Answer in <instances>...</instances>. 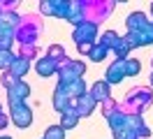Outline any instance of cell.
Returning a JSON list of instances; mask_svg holds the SVG:
<instances>
[{
  "label": "cell",
  "mask_w": 153,
  "mask_h": 139,
  "mask_svg": "<svg viewBox=\"0 0 153 139\" xmlns=\"http://www.w3.org/2000/svg\"><path fill=\"white\" fill-rule=\"evenodd\" d=\"M86 72V65L81 60H65V63L58 65V74H60V81L58 83H70L81 79V74Z\"/></svg>",
  "instance_id": "cell-1"
},
{
  "label": "cell",
  "mask_w": 153,
  "mask_h": 139,
  "mask_svg": "<svg viewBox=\"0 0 153 139\" xmlns=\"http://www.w3.org/2000/svg\"><path fill=\"white\" fill-rule=\"evenodd\" d=\"M95 35H97V26L91 23V21H81L74 26V33H72V39L79 44H93L95 42Z\"/></svg>",
  "instance_id": "cell-2"
},
{
  "label": "cell",
  "mask_w": 153,
  "mask_h": 139,
  "mask_svg": "<svg viewBox=\"0 0 153 139\" xmlns=\"http://www.w3.org/2000/svg\"><path fill=\"white\" fill-rule=\"evenodd\" d=\"M153 100V95L149 88H132L130 91V95H128V104H130V109L128 114H139L142 111V107H149Z\"/></svg>",
  "instance_id": "cell-3"
},
{
  "label": "cell",
  "mask_w": 153,
  "mask_h": 139,
  "mask_svg": "<svg viewBox=\"0 0 153 139\" xmlns=\"http://www.w3.org/2000/svg\"><path fill=\"white\" fill-rule=\"evenodd\" d=\"M10 109H12V123H14L16 128H30V123H33V111H30V107L26 102H23V104H14Z\"/></svg>",
  "instance_id": "cell-4"
},
{
  "label": "cell",
  "mask_w": 153,
  "mask_h": 139,
  "mask_svg": "<svg viewBox=\"0 0 153 139\" xmlns=\"http://www.w3.org/2000/svg\"><path fill=\"white\" fill-rule=\"evenodd\" d=\"M28 95H30V86L23 81V79H21V81H16L12 88H7V100H10V107H14V104H23Z\"/></svg>",
  "instance_id": "cell-5"
},
{
  "label": "cell",
  "mask_w": 153,
  "mask_h": 139,
  "mask_svg": "<svg viewBox=\"0 0 153 139\" xmlns=\"http://www.w3.org/2000/svg\"><path fill=\"white\" fill-rule=\"evenodd\" d=\"M72 102H74V111H76V116H79V118L91 116L93 109H95V104H97V102L91 97V93H84V95H79V97L72 100Z\"/></svg>",
  "instance_id": "cell-6"
},
{
  "label": "cell",
  "mask_w": 153,
  "mask_h": 139,
  "mask_svg": "<svg viewBox=\"0 0 153 139\" xmlns=\"http://www.w3.org/2000/svg\"><path fill=\"white\" fill-rule=\"evenodd\" d=\"M125 60H118L116 58L114 63L109 65V70H107V77H105V81L111 86V83H118V81H123V77H125Z\"/></svg>",
  "instance_id": "cell-7"
},
{
  "label": "cell",
  "mask_w": 153,
  "mask_h": 139,
  "mask_svg": "<svg viewBox=\"0 0 153 139\" xmlns=\"http://www.w3.org/2000/svg\"><path fill=\"white\" fill-rule=\"evenodd\" d=\"M88 93H91V97H93L95 102H105V100L111 97V86H109L107 81H95L93 88H91Z\"/></svg>",
  "instance_id": "cell-8"
},
{
  "label": "cell",
  "mask_w": 153,
  "mask_h": 139,
  "mask_svg": "<svg viewBox=\"0 0 153 139\" xmlns=\"http://www.w3.org/2000/svg\"><path fill=\"white\" fill-rule=\"evenodd\" d=\"M35 70H37L39 77H51V74H58V63H53L49 56H42L35 63Z\"/></svg>",
  "instance_id": "cell-9"
},
{
  "label": "cell",
  "mask_w": 153,
  "mask_h": 139,
  "mask_svg": "<svg viewBox=\"0 0 153 139\" xmlns=\"http://www.w3.org/2000/svg\"><path fill=\"white\" fill-rule=\"evenodd\" d=\"M146 23H149V19H146L144 12H132V14L128 16V33H137V30H142Z\"/></svg>",
  "instance_id": "cell-10"
},
{
  "label": "cell",
  "mask_w": 153,
  "mask_h": 139,
  "mask_svg": "<svg viewBox=\"0 0 153 139\" xmlns=\"http://www.w3.org/2000/svg\"><path fill=\"white\" fill-rule=\"evenodd\" d=\"M76 123H79V116H76L74 107H70V109H65L60 114V128L63 130H74Z\"/></svg>",
  "instance_id": "cell-11"
},
{
  "label": "cell",
  "mask_w": 153,
  "mask_h": 139,
  "mask_svg": "<svg viewBox=\"0 0 153 139\" xmlns=\"http://www.w3.org/2000/svg\"><path fill=\"white\" fill-rule=\"evenodd\" d=\"M28 67H30V60H26V58H21V56H16V60L10 65V72L16 77V79H21L23 74L28 72Z\"/></svg>",
  "instance_id": "cell-12"
},
{
  "label": "cell",
  "mask_w": 153,
  "mask_h": 139,
  "mask_svg": "<svg viewBox=\"0 0 153 139\" xmlns=\"http://www.w3.org/2000/svg\"><path fill=\"white\" fill-rule=\"evenodd\" d=\"M53 107H56V111H60V114H63L65 109H70V107H72V100H70V97H67L60 88H56V93H53Z\"/></svg>",
  "instance_id": "cell-13"
},
{
  "label": "cell",
  "mask_w": 153,
  "mask_h": 139,
  "mask_svg": "<svg viewBox=\"0 0 153 139\" xmlns=\"http://www.w3.org/2000/svg\"><path fill=\"white\" fill-rule=\"evenodd\" d=\"M118 42H121V37L116 35L114 30H105V35L100 37V42H97V44H102L105 49H109V51H114Z\"/></svg>",
  "instance_id": "cell-14"
},
{
  "label": "cell",
  "mask_w": 153,
  "mask_h": 139,
  "mask_svg": "<svg viewBox=\"0 0 153 139\" xmlns=\"http://www.w3.org/2000/svg\"><path fill=\"white\" fill-rule=\"evenodd\" d=\"M47 56L53 60V63H58V65L65 63V49H63L60 44H51V46L47 49Z\"/></svg>",
  "instance_id": "cell-15"
},
{
  "label": "cell",
  "mask_w": 153,
  "mask_h": 139,
  "mask_svg": "<svg viewBox=\"0 0 153 139\" xmlns=\"http://www.w3.org/2000/svg\"><path fill=\"white\" fill-rule=\"evenodd\" d=\"M107 54H109V49H105L102 44H93V49L88 51V58L93 60V63H100V60H105Z\"/></svg>",
  "instance_id": "cell-16"
},
{
  "label": "cell",
  "mask_w": 153,
  "mask_h": 139,
  "mask_svg": "<svg viewBox=\"0 0 153 139\" xmlns=\"http://www.w3.org/2000/svg\"><path fill=\"white\" fill-rule=\"evenodd\" d=\"M125 77H134V74L142 72V63L137 58H125Z\"/></svg>",
  "instance_id": "cell-17"
},
{
  "label": "cell",
  "mask_w": 153,
  "mask_h": 139,
  "mask_svg": "<svg viewBox=\"0 0 153 139\" xmlns=\"http://www.w3.org/2000/svg\"><path fill=\"white\" fill-rule=\"evenodd\" d=\"M44 139H65V130L60 125H51L44 130Z\"/></svg>",
  "instance_id": "cell-18"
},
{
  "label": "cell",
  "mask_w": 153,
  "mask_h": 139,
  "mask_svg": "<svg viewBox=\"0 0 153 139\" xmlns=\"http://www.w3.org/2000/svg\"><path fill=\"white\" fill-rule=\"evenodd\" d=\"M16 60V56L12 51H0V70H10V65Z\"/></svg>",
  "instance_id": "cell-19"
},
{
  "label": "cell",
  "mask_w": 153,
  "mask_h": 139,
  "mask_svg": "<svg viewBox=\"0 0 153 139\" xmlns=\"http://www.w3.org/2000/svg\"><path fill=\"white\" fill-rule=\"evenodd\" d=\"M35 54H37V46L35 44H21V58L30 60V58H35Z\"/></svg>",
  "instance_id": "cell-20"
},
{
  "label": "cell",
  "mask_w": 153,
  "mask_h": 139,
  "mask_svg": "<svg viewBox=\"0 0 153 139\" xmlns=\"http://www.w3.org/2000/svg\"><path fill=\"white\" fill-rule=\"evenodd\" d=\"M16 81H21V79H16V77H14V74H12L10 70H5L2 79H0V83H2V86H7V88H12V86H14Z\"/></svg>",
  "instance_id": "cell-21"
},
{
  "label": "cell",
  "mask_w": 153,
  "mask_h": 139,
  "mask_svg": "<svg viewBox=\"0 0 153 139\" xmlns=\"http://www.w3.org/2000/svg\"><path fill=\"white\" fill-rule=\"evenodd\" d=\"M39 12L51 16V14H53V2H42V5H39Z\"/></svg>",
  "instance_id": "cell-22"
},
{
  "label": "cell",
  "mask_w": 153,
  "mask_h": 139,
  "mask_svg": "<svg viewBox=\"0 0 153 139\" xmlns=\"http://www.w3.org/2000/svg\"><path fill=\"white\" fill-rule=\"evenodd\" d=\"M76 49H79V54H86V56H88V51L93 49V44H79Z\"/></svg>",
  "instance_id": "cell-23"
},
{
  "label": "cell",
  "mask_w": 153,
  "mask_h": 139,
  "mask_svg": "<svg viewBox=\"0 0 153 139\" xmlns=\"http://www.w3.org/2000/svg\"><path fill=\"white\" fill-rule=\"evenodd\" d=\"M5 33H14V30H12L10 26H5V23L0 21V35H5Z\"/></svg>",
  "instance_id": "cell-24"
},
{
  "label": "cell",
  "mask_w": 153,
  "mask_h": 139,
  "mask_svg": "<svg viewBox=\"0 0 153 139\" xmlns=\"http://www.w3.org/2000/svg\"><path fill=\"white\" fill-rule=\"evenodd\" d=\"M7 120H10V118H7L5 114H0V130H2V128H7Z\"/></svg>",
  "instance_id": "cell-25"
},
{
  "label": "cell",
  "mask_w": 153,
  "mask_h": 139,
  "mask_svg": "<svg viewBox=\"0 0 153 139\" xmlns=\"http://www.w3.org/2000/svg\"><path fill=\"white\" fill-rule=\"evenodd\" d=\"M0 139H12V137H7V135H2V137H0Z\"/></svg>",
  "instance_id": "cell-26"
},
{
  "label": "cell",
  "mask_w": 153,
  "mask_h": 139,
  "mask_svg": "<svg viewBox=\"0 0 153 139\" xmlns=\"http://www.w3.org/2000/svg\"><path fill=\"white\" fill-rule=\"evenodd\" d=\"M0 114H2V107H0Z\"/></svg>",
  "instance_id": "cell-27"
}]
</instances>
